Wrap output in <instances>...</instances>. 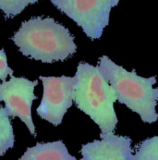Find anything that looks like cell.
Returning <instances> with one entry per match:
<instances>
[{"label":"cell","mask_w":158,"mask_h":160,"mask_svg":"<svg viewBox=\"0 0 158 160\" xmlns=\"http://www.w3.org/2000/svg\"><path fill=\"white\" fill-rule=\"evenodd\" d=\"M19 160H77L68 153L62 141L38 142L29 147Z\"/></svg>","instance_id":"ba28073f"},{"label":"cell","mask_w":158,"mask_h":160,"mask_svg":"<svg viewBox=\"0 0 158 160\" xmlns=\"http://www.w3.org/2000/svg\"><path fill=\"white\" fill-rule=\"evenodd\" d=\"M37 84L38 80L30 81L23 77L14 76L0 83V101L5 103L7 115L12 118H20L34 137H36V132L32 118V106L37 98L34 94V88Z\"/></svg>","instance_id":"8992f818"},{"label":"cell","mask_w":158,"mask_h":160,"mask_svg":"<svg viewBox=\"0 0 158 160\" xmlns=\"http://www.w3.org/2000/svg\"><path fill=\"white\" fill-rule=\"evenodd\" d=\"M130 160H158V136L148 138L136 145Z\"/></svg>","instance_id":"30bf717a"},{"label":"cell","mask_w":158,"mask_h":160,"mask_svg":"<svg viewBox=\"0 0 158 160\" xmlns=\"http://www.w3.org/2000/svg\"><path fill=\"white\" fill-rule=\"evenodd\" d=\"M15 135L13 127L6 109L0 105V157L14 146Z\"/></svg>","instance_id":"9c48e42d"},{"label":"cell","mask_w":158,"mask_h":160,"mask_svg":"<svg viewBox=\"0 0 158 160\" xmlns=\"http://www.w3.org/2000/svg\"><path fill=\"white\" fill-rule=\"evenodd\" d=\"M74 78L73 100L77 108L98 125L101 133L114 132L118 121L114 108L117 99L98 66L81 62Z\"/></svg>","instance_id":"7a4b0ae2"},{"label":"cell","mask_w":158,"mask_h":160,"mask_svg":"<svg viewBox=\"0 0 158 160\" xmlns=\"http://www.w3.org/2000/svg\"><path fill=\"white\" fill-rule=\"evenodd\" d=\"M12 40L24 56L44 63L63 61L77 51L74 36L50 17L23 22Z\"/></svg>","instance_id":"6da1fadb"},{"label":"cell","mask_w":158,"mask_h":160,"mask_svg":"<svg viewBox=\"0 0 158 160\" xmlns=\"http://www.w3.org/2000/svg\"><path fill=\"white\" fill-rule=\"evenodd\" d=\"M39 79L43 82L44 93L37 114L54 126H58L73 104L75 78L40 76Z\"/></svg>","instance_id":"5b68a950"},{"label":"cell","mask_w":158,"mask_h":160,"mask_svg":"<svg viewBox=\"0 0 158 160\" xmlns=\"http://www.w3.org/2000/svg\"><path fill=\"white\" fill-rule=\"evenodd\" d=\"M100 137L82 145L81 160H130L132 155L131 138L114 132L101 133Z\"/></svg>","instance_id":"52a82bcc"},{"label":"cell","mask_w":158,"mask_h":160,"mask_svg":"<svg viewBox=\"0 0 158 160\" xmlns=\"http://www.w3.org/2000/svg\"><path fill=\"white\" fill-rule=\"evenodd\" d=\"M98 68L112 86L119 103L127 106L139 115L143 122L154 123L157 121L158 88L156 77L144 78L137 75L134 70L128 71L116 64L108 57L99 58Z\"/></svg>","instance_id":"3957f363"},{"label":"cell","mask_w":158,"mask_h":160,"mask_svg":"<svg viewBox=\"0 0 158 160\" xmlns=\"http://www.w3.org/2000/svg\"><path fill=\"white\" fill-rule=\"evenodd\" d=\"M13 75V69L7 65V58L4 49L0 50V81H5L7 76Z\"/></svg>","instance_id":"7c38bea8"},{"label":"cell","mask_w":158,"mask_h":160,"mask_svg":"<svg viewBox=\"0 0 158 160\" xmlns=\"http://www.w3.org/2000/svg\"><path fill=\"white\" fill-rule=\"evenodd\" d=\"M78 24L91 39H99L109 23L111 9L119 0H50Z\"/></svg>","instance_id":"277c9868"},{"label":"cell","mask_w":158,"mask_h":160,"mask_svg":"<svg viewBox=\"0 0 158 160\" xmlns=\"http://www.w3.org/2000/svg\"><path fill=\"white\" fill-rule=\"evenodd\" d=\"M39 0H0V9L6 18H13L21 14L25 8L37 3Z\"/></svg>","instance_id":"8fae6325"}]
</instances>
